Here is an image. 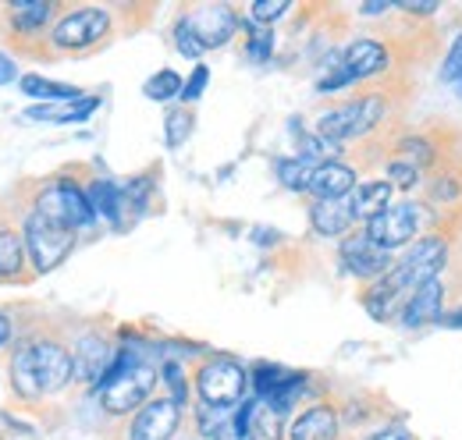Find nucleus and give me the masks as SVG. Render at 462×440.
Wrapping results in <instances>:
<instances>
[{
    "label": "nucleus",
    "mask_w": 462,
    "mask_h": 440,
    "mask_svg": "<svg viewBox=\"0 0 462 440\" xmlns=\"http://www.w3.org/2000/svg\"><path fill=\"white\" fill-rule=\"evenodd\" d=\"M338 434H342V416L328 401L302 408L289 426V440H338Z\"/></svg>",
    "instance_id": "nucleus-17"
},
{
    "label": "nucleus",
    "mask_w": 462,
    "mask_h": 440,
    "mask_svg": "<svg viewBox=\"0 0 462 440\" xmlns=\"http://www.w3.org/2000/svg\"><path fill=\"white\" fill-rule=\"evenodd\" d=\"M29 352H32V366H36V377L43 394H58L71 384L75 377V355L54 341V337H40V341H29Z\"/></svg>",
    "instance_id": "nucleus-10"
},
{
    "label": "nucleus",
    "mask_w": 462,
    "mask_h": 440,
    "mask_svg": "<svg viewBox=\"0 0 462 440\" xmlns=\"http://www.w3.org/2000/svg\"><path fill=\"white\" fill-rule=\"evenodd\" d=\"M7 22H11V36L18 40H29V36H43L51 25V18L58 14V4H47V0H14L7 4Z\"/></svg>",
    "instance_id": "nucleus-18"
},
{
    "label": "nucleus",
    "mask_w": 462,
    "mask_h": 440,
    "mask_svg": "<svg viewBox=\"0 0 462 440\" xmlns=\"http://www.w3.org/2000/svg\"><path fill=\"white\" fill-rule=\"evenodd\" d=\"M22 238H25V249H29V263L36 274H51L58 270L60 263L71 256L75 242H79V231L64 227L54 217L32 210L25 217V227H22Z\"/></svg>",
    "instance_id": "nucleus-4"
},
{
    "label": "nucleus",
    "mask_w": 462,
    "mask_h": 440,
    "mask_svg": "<svg viewBox=\"0 0 462 440\" xmlns=\"http://www.w3.org/2000/svg\"><path fill=\"white\" fill-rule=\"evenodd\" d=\"M395 47L384 43V40H374V36H363V40H352L346 50H342V68L348 71L352 82H363V78H374V75H384L395 68Z\"/></svg>",
    "instance_id": "nucleus-11"
},
{
    "label": "nucleus",
    "mask_w": 462,
    "mask_h": 440,
    "mask_svg": "<svg viewBox=\"0 0 462 440\" xmlns=\"http://www.w3.org/2000/svg\"><path fill=\"white\" fill-rule=\"evenodd\" d=\"M395 4L392 0H374V4H359V14H388Z\"/></svg>",
    "instance_id": "nucleus-39"
},
{
    "label": "nucleus",
    "mask_w": 462,
    "mask_h": 440,
    "mask_svg": "<svg viewBox=\"0 0 462 440\" xmlns=\"http://www.w3.org/2000/svg\"><path fill=\"white\" fill-rule=\"evenodd\" d=\"M445 313V280H427L423 288H416L409 298H405L402 313H399V324L409 330H420L427 324H438Z\"/></svg>",
    "instance_id": "nucleus-14"
},
{
    "label": "nucleus",
    "mask_w": 462,
    "mask_h": 440,
    "mask_svg": "<svg viewBox=\"0 0 462 440\" xmlns=\"http://www.w3.org/2000/svg\"><path fill=\"white\" fill-rule=\"evenodd\" d=\"M242 32H245V57L256 60V64H263L271 57V50H274V29L242 18Z\"/></svg>",
    "instance_id": "nucleus-27"
},
{
    "label": "nucleus",
    "mask_w": 462,
    "mask_h": 440,
    "mask_svg": "<svg viewBox=\"0 0 462 440\" xmlns=\"http://www.w3.org/2000/svg\"><path fill=\"white\" fill-rule=\"evenodd\" d=\"M86 199H89L93 214L100 220H107L115 231H128V224H135L132 214H128V203H125V188L111 178H93L86 185Z\"/></svg>",
    "instance_id": "nucleus-15"
},
{
    "label": "nucleus",
    "mask_w": 462,
    "mask_h": 440,
    "mask_svg": "<svg viewBox=\"0 0 462 440\" xmlns=\"http://www.w3.org/2000/svg\"><path fill=\"white\" fill-rule=\"evenodd\" d=\"M11 384H14V394L22 401H36L43 394L40 387V377H36V366H32V352H29V341H22L11 355Z\"/></svg>",
    "instance_id": "nucleus-22"
},
{
    "label": "nucleus",
    "mask_w": 462,
    "mask_h": 440,
    "mask_svg": "<svg viewBox=\"0 0 462 440\" xmlns=\"http://www.w3.org/2000/svg\"><path fill=\"white\" fill-rule=\"evenodd\" d=\"M181 412L185 408L171 398L146 401L128 426V440H174L178 426H181Z\"/></svg>",
    "instance_id": "nucleus-12"
},
{
    "label": "nucleus",
    "mask_w": 462,
    "mask_h": 440,
    "mask_svg": "<svg viewBox=\"0 0 462 440\" xmlns=\"http://www.w3.org/2000/svg\"><path fill=\"white\" fill-rule=\"evenodd\" d=\"M399 11H405V14H434L438 11V0H402L399 4Z\"/></svg>",
    "instance_id": "nucleus-37"
},
{
    "label": "nucleus",
    "mask_w": 462,
    "mask_h": 440,
    "mask_svg": "<svg viewBox=\"0 0 462 440\" xmlns=\"http://www.w3.org/2000/svg\"><path fill=\"white\" fill-rule=\"evenodd\" d=\"M29 260L25 238L14 227H0V277H22Z\"/></svg>",
    "instance_id": "nucleus-24"
},
{
    "label": "nucleus",
    "mask_w": 462,
    "mask_h": 440,
    "mask_svg": "<svg viewBox=\"0 0 462 440\" xmlns=\"http://www.w3.org/2000/svg\"><path fill=\"white\" fill-rule=\"evenodd\" d=\"M192 128H196V110L192 107H171L164 114V135H168V146L178 150L181 142H189V135H192Z\"/></svg>",
    "instance_id": "nucleus-29"
},
{
    "label": "nucleus",
    "mask_w": 462,
    "mask_h": 440,
    "mask_svg": "<svg viewBox=\"0 0 462 440\" xmlns=\"http://www.w3.org/2000/svg\"><path fill=\"white\" fill-rule=\"evenodd\" d=\"M161 380V370L153 362H146L132 341H125V348L115 355L107 377L100 380V405L107 416H125L132 408H143L146 401H153V390Z\"/></svg>",
    "instance_id": "nucleus-1"
},
{
    "label": "nucleus",
    "mask_w": 462,
    "mask_h": 440,
    "mask_svg": "<svg viewBox=\"0 0 462 440\" xmlns=\"http://www.w3.org/2000/svg\"><path fill=\"white\" fill-rule=\"evenodd\" d=\"M245 366H238L228 355H210L196 366V394L210 408H235L245 398Z\"/></svg>",
    "instance_id": "nucleus-5"
},
{
    "label": "nucleus",
    "mask_w": 462,
    "mask_h": 440,
    "mask_svg": "<svg viewBox=\"0 0 462 440\" xmlns=\"http://www.w3.org/2000/svg\"><path fill=\"white\" fill-rule=\"evenodd\" d=\"M356 167L346 160H331V164H320L313 170V181H310V192L313 199H346L356 192Z\"/></svg>",
    "instance_id": "nucleus-20"
},
{
    "label": "nucleus",
    "mask_w": 462,
    "mask_h": 440,
    "mask_svg": "<svg viewBox=\"0 0 462 440\" xmlns=\"http://www.w3.org/2000/svg\"><path fill=\"white\" fill-rule=\"evenodd\" d=\"M174 47L181 50V57H192V60L203 57V43L196 40V32H192V25L185 22V14L174 22Z\"/></svg>",
    "instance_id": "nucleus-32"
},
{
    "label": "nucleus",
    "mask_w": 462,
    "mask_h": 440,
    "mask_svg": "<svg viewBox=\"0 0 462 440\" xmlns=\"http://www.w3.org/2000/svg\"><path fill=\"white\" fill-rule=\"evenodd\" d=\"M441 82H448V86H459L462 82V32L456 36V43L448 47V54H445V64H441Z\"/></svg>",
    "instance_id": "nucleus-35"
},
{
    "label": "nucleus",
    "mask_w": 462,
    "mask_h": 440,
    "mask_svg": "<svg viewBox=\"0 0 462 440\" xmlns=\"http://www.w3.org/2000/svg\"><path fill=\"white\" fill-rule=\"evenodd\" d=\"M36 210L47 214V217H54L58 224H64V227H71V231H86V227L97 224V214H93V206H89V199H86V188L75 185L71 178L51 181V185L40 192Z\"/></svg>",
    "instance_id": "nucleus-7"
},
{
    "label": "nucleus",
    "mask_w": 462,
    "mask_h": 440,
    "mask_svg": "<svg viewBox=\"0 0 462 440\" xmlns=\"http://www.w3.org/2000/svg\"><path fill=\"white\" fill-rule=\"evenodd\" d=\"M392 114V89H370V93H356L352 100L338 107L324 110L317 117V135L346 146L352 139H363L370 132H377Z\"/></svg>",
    "instance_id": "nucleus-3"
},
{
    "label": "nucleus",
    "mask_w": 462,
    "mask_h": 440,
    "mask_svg": "<svg viewBox=\"0 0 462 440\" xmlns=\"http://www.w3.org/2000/svg\"><path fill=\"white\" fill-rule=\"evenodd\" d=\"M22 93L25 96H40V100H79L82 93L68 82H51V78H40V75H22Z\"/></svg>",
    "instance_id": "nucleus-26"
},
{
    "label": "nucleus",
    "mask_w": 462,
    "mask_h": 440,
    "mask_svg": "<svg viewBox=\"0 0 462 440\" xmlns=\"http://www.w3.org/2000/svg\"><path fill=\"white\" fill-rule=\"evenodd\" d=\"M181 89H185V82H181V75L171 71V68H164V71L150 75V78H146V86H143L146 100H157V104H168V100H174V96H181Z\"/></svg>",
    "instance_id": "nucleus-30"
},
{
    "label": "nucleus",
    "mask_w": 462,
    "mask_h": 440,
    "mask_svg": "<svg viewBox=\"0 0 462 440\" xmlns=\"http://www.w3.org/2000/svg\"><path fill=\"white\" fill-rule=\"evenodd\" d=\"M392 196H395V188H392V181L388 178H374V181H359L356 185V192L348 196V210H352V217L359 220V224H370V220H377L384 210H392L395 203H392Z\"/></svg>",
    "instance_id": "nucleus-19"
},
{
    "label": "nucleus",
    "mask_w": 462,
    "mask_h": 440,
    "mask_svg": "<svg viewBox=\"0 0 462 440\" xmlns=\"http://www.w3.org/2000/svg\"><path fill=\"white\" fill-rule=\"evenodd\" d=\"M352 210H348V199H313L310 203V227L324 238H346L352 231Z\"/></svg>",
    "instance_id": "nucleus-21"
},
{
    "label": "nucleus",
    "mask_w": 462,
    "mask_h": 440,
    "mask_svg": "<svg viewBox=\"0 0 462 440\" xmlns=\"http://www.w3.org/2000/svg\"><path fill=\"white\" fill-rule=\"evenodd\" d=\"M313 170L317 167L302 157H282L274 160V178L289 188V192H310V181H313Z\"/></svg>",
    "instance_id": "nucleus-25"
},
{
    "label": "nucleus",
    "mask_w": 462,
    "mask_h": 440,
    "mask_svg": "<svg viewBox=\"0 0 462 440\" xmlns=\"http://www.w3.org/2000/svg\"><path fill=\"white\" fill-rule=\"evenodd\" d=\"M289 7H291L289 0H256V4L249 7V14H253L256 25H271V22H278Z\"/></svg>",
    "instance_id": "nucleus-34"
},
{
    "label": "nucleus",
    "mask_w": 462,
    "mask_h": 440,
    "mask_svg": "<svg viewBox=\"0 0 462 440\" xmlns=\"http://www.w3.org/2000/svg\"><path fill=\"white\" fill-rule=\"evenodd\" d=\"M115 348L104 334H82L75 344V377H82L86 384L100 387V380L107 377L111 362H115Z\"/></svg>",
    "instance_id": "nucleus-16"
},
{
    "label": "nucleus",
    "mask_w": 462,
    "mask_h": 440,
    "mask_svg": "<svg viewBox=\"0 0 462 440\" xmlns=\"http://www.w3.org/2000/svg\"><path fill=\"white\" fill-rule=\"evenodd\" d=\"M100 107V96H79V100H71L68 107H32L25 110L29 114V121H51V124H82V121H89L93 114Z\"/></svg>",
    "instance_id": "nucleus-23"
},
{
    "label": "nucleus",
    "mask_w": 462,
    "mask_h": 440,
    "mask_svg": "<svg viewBox=\"0 0 462 440\" xmlns=\"http://www.w3.org/2000/svg\"><path fill=\"white\" fill-rule=\"evenodd\" d=\"M235 434L238 440H282L285 437V423H282V412H274L263 398H245L238 405V416H235Z\"/></svg>",
    "instance_id": "nucleus-13"
},
{
    "label": "nucleus",
    "mask_w": 462,
    "mask_h": 440,
    "mask_svg": "<svg viewBox=\"0 0 462 440\" xmlns=\"http://www.w3.org/2000/svg\"><path fill=\"white\" fill-rule=\"evenodd\" d=\"M18 78V68H14V60L7 54H0V86H11Z\"/></svg>",
    "instance_id": "nucleus-38"
},
{
    "label": "nucleus",
    "mask_w": 462,
    "mask_h": 440,
    "mask_svg": "<svg viewBox=\"0 0 462 440\" xmlns=\"http://www.w3.org/2000/svg\"><path fill=\"white\" fill-rule=\"evenodd\" d=\"M441 327H452V330H462V306L459 309H445L441 313V320H438Z\"/></svg>",
    "instance_id": "nucleus-40"
},
{
    "label": "nucleus",
    "mask_w": 462,
    "mask_h": 440,
    "mask_svg": "<svg viewBox=\"0 0 462 440\" xmlns=\"http://www.w3.org/2000/svg\"><path fill=\"white\" fill-rule=\"evenodd\" d=\"M7 337H11V320H7L4 313H0V348L7 344Z\"/></svg>",
    "instance_id": "nucleus-41"
},
{
    "label": "nucleus",
    "mask_w": 462,
    "mask_h": 440,
    "mask_svg": "<svg viewBox=\"0 0 462 440\" xmlns=\"http://www.w3.org/2000/svg\"><path fill=\"white\" fill-rule=\"evenodd\" d=\"M185 22L192 25V32L203 43V50L225 47L231 36L242 29V18H238V11L231 4H199V7L185 11Z\"/></svg>",
    "instance_id": "nucleus-9"
},
{
    "label": "nucleus",
    "mask_w": 462,
    "mask_h": 440,
    "mask_svg": "<svg viewBox=\"0 0 462 440\" xmlns=\"http://www.w3.org/2000/svg\"><path fill=\"white\" fill-rule=\"evenodd\" d=\"M115 22H111V11L107 7H75L68 14H60L51 29V43L58 50L68 54H79V50H93L100 43H107Z\"/></svg>",
    "instance_id": "nucleus-6"
},
{
    "label": "nucleus",
    "mask_w": 462,
    "mask_h": 440,
    "mask_svg": "<svg viewBox=\"0 0 462 440\" xmlns=\"http://www.w3.org/2000/svg\"><path fill=\"white\" fill-rule=\"evenodd\" d=\"M363 440H416V434L409 426H402V423H392V426H381L377 434H370V437Z\"/></svg>",
    "instance_id": "nucleus-36"
},
{
    "label": "nucleus",
    "mask_w": 462,
    "mask_h": 440,
    "mask_svg": "<svg viewBox=\"0 0 462 440\" xmlns=\"http://www.w3.org/2000/svg\"><path fill=\"white\" fill-rule=\"evenodd\" d=\"M338 256H342V263H346L348 274L359 277V280H366V284H374V280L388 277L392 270H395V263H399L388 249H381V245L366 234V227L348 231L346 238H342Z\"/></svg>",
    "instance_id": "nucleus-8"
},
{
    "label": "nucleus",
    "mask_w": 462,
    "mask_h": 440,
    "mask_svg": "<svg viewBox=\"0 0 462 440\" xmlns=\"http://www.w3.org/2000/svg\"><path fill=\"white\" fill-rule=\"evenodd\" d=\"M452 249H456V238L445 234V231H430L423 238H416L409 245V252L399 256L395 270L388 277H381L384 288H392L399 298H409L416 288H423L427 280H438L441 270L452 263Z\"/></svg>",
    "instance_id": "nucleus-2"
},
{
    "label": "nucleus",
    "mask_w": 462,
    "mask_h": 440,
    "mask_svg": "<svg viewBox=\"0 0 462 440\" xmlns=\"http://www.w3.org/2000/svg\"><path fill=\"white\" fill-rule=\"evenodd\" d=\"M207 82H210V68H207V64H196V68H192V75L185 78V89H181V104H185V107H192V104L203 96Z\"/></svg>",
    "instance_id": "nucleus-33"
},
{
    "label": "nucleus",
    "mask_w": 462,
    "mask_h": 440,
    "mask_svg": "<svg viewBox=\"0 0 462 440\" xmlns=\"http://www.w3.org/2000/svg\"><path fill=\"white\" fill-rule=\"evenodd\" d=\"M161 380L171 390V401H178V405L185 408V401H189V380H185V370H181L174 359L161 362Z\"/></svg>",
    "instance_id": "nucleus-31"
},
{
    "label": "nucleus",
    "mask_w": 462,
    "mask_h": 440,
    "mask_svg": "<svg viewBox=\"0 0 462 440\" xmlns=\"http://www.w3.org/2000/svg\"><path fill=\"white\" fill-rule=\"evenodd\" d=\"M291 377V370H285V366H271V362H260L256 370H253V390H256V398H274L282 387L289 384Z\"/></svg>",
    "instance_id": "nucleus-28"
},
{
    "label": "nucleus",
    "mask_w": 462,
    "mask_h": 440,
    "mask_svg": "<svg viewBox=\"0 0 462 440\" xmlns=\"http://www.w3.org/2000/svg\"><path fill=\"white\" fill-rule=\"evenodd\" d=\"M456 93H459V100H462V82H459V86H456Z\"/></svg>",
    "instance_id": "nucleus-42"
}]
</instances>
